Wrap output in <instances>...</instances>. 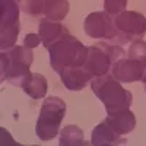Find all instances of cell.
<instances>
[{
    "mask_svg": "<svg viewBox=\"0 0 146 146\" xmlns=\"http://www.w3.org/2000/svg\"><path fill=\"white\" fill-rule=\"evenodd\" d=\"M91 89L104 104L107 114H117L129 110L133 102L131 92L121 86V82H118L111 73L95 76L91 80Z\"/></svg>",
    "mask_w": 146,
    "mask_h": 146,
    "instance_id": "obj_1",
    "label": "cell"
},
{
    "mask_svg": "<svg viewBox=\"0 0 146 146\" xmlns=\"http://www.w3.org/2000/svg\"><path fill=\"white\" fill-rule=\"evenodd\" d=\"M50 54V64L56 73H60L67 67L85 66L88 58L89 47L82 44L76 36L72 34L64 35L57 42L51 44L47 48Z\"/></svg>",
    "mask_w": 146,
    "mask_h": 146,
    "instance_id": "obj_2",
    "label": "cell"
},
{
    "mask_svg": "<svg viewBox=\"0 0 146 146\" xmlns=\"http://www.w3.org/2000/svg\"><path fill=\"white\" fill-rule=\"evenodd\" d=\"M34 62L32 48L27 45H13L2 50L0 63H2V80H7L13 86H19L29 73Z\"/></svg>",
    "mask_w": 146,
    "mask_h": 146,
    "instance_id": "obj_3",
    "label": "cell"
},
{
    "mask_svg": "<svg viewBox=\"0 0 146 146\" xmlns=\"http://www.w3.org/2000/svg\"><path fill=\"white\" fill-rule=\"evenodd\" d=\"M67 107L66 102L60 96H47L40 110V115L35 124V133L40 140H51L54 139L58 131L60 124L66 115Z\"/></svg>",
    "mask_w": 146,
    "mask_h": 146,
    "instance_id": "obj_4",
    "label": "cell"
},
{
    "mask_svg": "<svg viewBox=\"0 0 146 146\" xmlns=\"http://www.w3.org/2000/svg\"><path fill=\"white\" fill-rule=\"evenodd\" d=\"M126 57V51L120 44H110L107 41H100L89 47L88 58L85 62L86 67L94 78L111 73V67L117 60Z\"/></svg>",
    "mask_w": 146,
    "mask_h": 146,
    "instance_id": "obj_5",
    "label": "cell"
},
{
    "mask_svg": "<svg viewBox=\"0 0 146 146\" xmlns=\"http://www.w3.org/2000/svg\"><path fill=\"white\" fill-rule=\"evenodd\" d=\"M21 5L18 0H0V47L2 50L16 44L21 32Z\"/></svg>",
    "mask_w": 146,
    "mask_h": 146,
    "instance_id": "obj_6",
    "label": "cell"
},
{
    "mask_svg": "<svg viewBox=\"0 0 146 146\" xmlns=\"http://www.w3.org/2000/svg\"><path fill=\"white\" fill-rule=\"evenodd\" d=\"M114 23L117 28V38L114 44L131 42L140 40L146 34V18L135 10H123L114 16Z\"/></svg>",
    "mask_w": 146,
    "mask_h": 146,
    "instance_id": "obj_7",
    "label": "cell"
},
{
    "mask_svg": "<svg viewBox=\"0 0 146 146\" xmlns=\"http://www.w3.org/2000/svg\"><path fill=\"white\" fill-rule=\"evenodd\" d=\"M85 34L91 38L111 41L114 44L117 38V28L114 23V16L107 12H92L83 21Z\"/></svg>",
    "mask_w": 146,
    "mask_h": 146,
    "instance_id": "obj_8",
    "label": "cell"
},
{
    "mask_svg": "<svg viewBox=\"0 0 146 146\" xmlns=\"http://www.w3.org/2000/svg\"><path fill=\"white\" fill-rule=\"evenodd\" d=\"M145 66L137 62L135 58L123 57L117 60L111 67V75L118 80V82H124V83H131L136 80H142L143 78V72H145Z\"/></svg>",
    "mask_w": 146,
    "mask_h": 146,
    "instance_id": "obj_9",
    "label": "cell"
},
{
    "mask_svg": "<svg viewBox=\"0 0 146 146\" xmlns=\"http://www.w3.org/2000/svg\"><path fill=\"white\" fill-rule=\"evenodd\" d=\"M58 76L62 79L64 88H67L69 91H82L94 79V75L85 66L67 67L60 72Z\"/></svg>",
    "mask_w": 146,
    "mask_h": 146,
    "instance_id": "obj_10",
    "label": "cell"
},
{
    "mask_svg": "<svg viewBox=\"0 0 146 146\" xmlns=\"http://www.w3.org/2000/svg\"><path fill=\"white\" fill-rule=\"evenodd\" d=\"M91 143L95 145V146H114V145L127 143V139L121 137V135H118V133L104 120L92 130Z\"/></svg>",
    "mask_w": 146,
    "mask_h": 146,
    "instance_id": "obj_11",
    "label": "cell"
},
{
    "mask_svg": "<svg viewBox=\"0 0 146 146\" xmlns=\"http://www.w3.org/2000/svg\"><path fill=\"white\" fill-rule=\"evenodd\" d=\"M38 34L41 36V41L45 48H48L51 44L57 42L60 38L69 34V29L63 25L62 22H56L51 19H42L38 25Z\"/></svg>",
    "mask_w": 146,
    "mask_h": 146,
    "instance_id": "obj_12",
    "label": "cell"
},
{
    "mask_svg": "<svg viewBox=\"0 0 146 146\" xmlns=\"http://www.w3.org/2000/svg\"><path fill=\"white\" fill-rule=\"evenodd\" d=\"M22 91L32 100H42L48 91V82L41 73H29L21 85Z\"/></svg>",
    "mask_w": 146,
    "mask_h": 146,
    "instance_id": "obj_13",
    "label": "cell"
},
{
    "mask_svg": "<svg viewBox=\"0 0 146 146\" xmlns=\"http://www.w3.org/2000/svg\"><path fill=\"white\" fill-rule=\"evenodd\" d=\"M105 121L121 136L129 135L136 127V117L130 110H124L117 114H108Z\"/></svg>",
    "mask_w": 146,
    "mask_h": 146,
    "instance_id": "obj_14",
    "label": "cell"
},
{
    "mask_svg": "<svg viewBox=\"0 0 146 146\" xmlns=\"http://www.w3.org/2000/svg\"><path fill=\"white\" fill-rule=\"evenodd\" d=\"M70 10V3L69 0H45V6H44V16L56 21V22H62Z\"/></svg>",
    "mask_w": 146,
    "mask_h": 146,
    "instance_id": "obj_15",
    "label": "cell"
},
{
    "mask_svg": "<svg viewBox=\"0 0 146 146\" xmlns=\"http://www.w3.org/2000/svg\"><path fill=\"white\" fill-rule=\"evenodd\" d=\"M83 139V130L79 129V126L69 124L60 131V145L62 146H79L86 145Z\"/></svg>",
    "mask_w": 146,
    "mask_h": 146,
    "instance_id": "obj_16",
    "label": "cell"
},
{
    "mask_svg": "<svg viewBox=\"0 0 146 146\" xmlns=\"http://www.w3.org/2000/svg\"><path fill=\"white\" fill-rule=\"evenodd\" d=\"M127 56L130 58H135L137 62H140L146 67V41H143L142 38L131 41V44L129 47V51H127Z\"/></svg>",
    "mask_w": 146,
    "mask_h": 146,
    "instance_id": "obj_17",
    "label": "cell"
},
{
    "mask_svg": "<svg viewBox=\"0 0 146 146\" xmlns=\"http://www.w3.org/2000/svg\"><path fill=\"white\" fill-rule=\"evenodd\" d=\"M23 13L29 16H40L44 13L45 0H18Z\"/></svg>",
    "mask_w": 146,
    "mask_h": 146,
    "instance_id": "obj_18",
    "label": "cell"
},
{
    "mask_svg": "<svg viewBox=\"0 0 146 146\" xmlns=\"http://www.w3.org/2000/svg\"><path fill=\"white\" fill-rule=\"evenodd\" d=\"M129 0H104V10L111 16H117L123 10H126Z\"/></svg>",
    "mask_w": 146,
    "mask_h": 146,
    "instance_id": "obj_19",
    "label": "cell"
},
{
    "mask_svg": "<svg viewBox=\"0 0 146 146\" xmlns=\"http://www.w3.org/2000/svg\"><path fill=\"white\" fill-rule=\"evenodd\" d=\"M40 44H42L40 34H28V35H25V38H23V45H27L29 48H35Z\"/></svg>",
    "mask_w": 146,
    "mask_h": 146,
    "instance_id": "obj_20",
    "label": "cell"
},
{
    "mask_svg": "<svg viewBox=\"0 0 146 146\" xmlns=\"http://www.w3.org/2000/svg\"><path fill=\"white\" fill-rule=\"evenodd\" d=\"M142 82L146 85V69H145V72H143V78H142Z\"/></svg>",
    "mask_w": 146,
    "mask_h": 146,
    "instance_id": "obj_21",
    "label": "cell"
},
{
    "mask_svg": "<svg viewBox=\"0 0 146 146\" xmlns=\"http://www.w3.org/2000/svg\"><path fill=\"white\" fill-rule=\"evenodd\" d=\"M145 89H146V85H145Z\"/></svg>",
    "mask_w": 146,
    "mask_h": 146,
    "instance_id": "obj_22",
    "label": "cell"
}]
</instances>
